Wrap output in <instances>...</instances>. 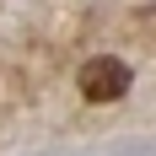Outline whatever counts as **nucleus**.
I'll use <instances>...</instances> for the list:
<instances>
[{
	"label": "nucleus",
	"instance_id": "nucleus-1",
	"mask_svg": "<svg viewBox=\"0 0 156 156\" xmlns=\"http://www.w3.org/2000/svg\"><path fill=\"white\" fill-rule=\"evenodd\" d=\"M76 86L86 102H119L129 92V65L119 54H92V59H81L76 70Z\"/></svg>",
	"mask_w": 156,
	"mask_h": 156
}]
</instances>
